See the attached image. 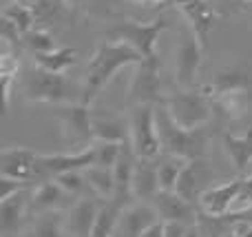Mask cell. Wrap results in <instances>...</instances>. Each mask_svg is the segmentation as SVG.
Returning <instances> with one entry per match:
<instances>
[{
    "label": "cell",
    "mask_w": 252,
    "mask_h": 237,
    "mask_svg": "<svg viewBox=\"0 0 252 237\" xmlns=\"http://www.w3.org/2000/svg\"><path fill=\"white\" fill-rule=\"evenodd\" d=\"M0 200H7L11 198L13 193L18 191H25L29 189V182H22V180H13V177H0Z\"/></svg>",
    "instance_id": "obj_34"
},
{
    "label": "cell",
    "mask_w": 252,
    "mask_h": 237,
    "mask_svg": "<svg viewBox=\"0 0 252 237\" xmlns=\"http://www.w3.org/2000/svg\"><path fill=\"white\" fill-rule=\"evenodd\" d=\"M241 184H244V180H232L217 186H210V189H204V193L197 200L201 211L210 217L226 215L230 208H235V202L241 193Z\"/></svg>",
    "instance_id": "obj_14"
},
{
    "label": "cell",
    "mask_w": 252,
    "mask_h": 237,
    "mask_svg": "<svg viewBox=\"0 0 252 237\" xmlns=\"http://www.w3.org/2000/svg\"><path fill=\"white\" fill-rule=\"evenodd\" d=\"M33 62L40 69L53 71V73H66L71 67L78 62V51L71 47H62V49H53L47 53H33Z\"/></svg>",
    "instance_id": "obj_24"
},
{
    "label": "cell",
    "mask_w": 252,
    "mask_h": 237,
    "mask_svg": "<svg viewBox=\"0 0 252 237\" xmlns=\"http://www.w3.org/2000/svg\"><path fill=\"white\" fill-rule=\"evenodd\" d=\"M186 162L188 160L175 158V155H166L161 162H157V175H159V189L161 191H175L177 189L179 175H182Z\"/></svg>",
    "instance_id": "obj_28"
},
{
    "label": "cell",
    "mask_w": 252,
    "mask_h": 237,
    "mask_svg": "<svg viewBox=\"0 0 252 237\" xmlns=\"http://www.w3.org/2000/svg\"><path fill=\"white\" fill-rule=\"evenodd\" d=\"M18 69H20L18 58H13L11 53H9V47H4L2 56H0V80H2L4 106H9V100H11V82L18 80Z\"/></svg>",
    "instance_id": "obj_30"
},
{
    "label": "cell",
    "mask_w": 252,
    "mask_h": 237,
    "mask_svg": "<svg viewBox=\"0 0 252 237\" xmlns=\"http://www.w3.org/2000/svg\"><path fill=\"white\" fill-rule=\"evenodd\" d=\"M100 204L91 198H78V202L69 208L64 217V229L69 237H91L95 229L97 215H100Z\"/></svg>",
    "instance_id": "obj_16"
},
{
    "label": "cell",
    "mask_w": 252,
    "mask_h": 237,
    "mask_svg": "<svg viewBox=\"0 0 252 237\" xmlns=\"http://www.w3.org/2000/svg\"><path fill=\"white\" fill-rule=\"evenodd\" d=\"M53 2H56V4H64L66 0H53Z\"/></svg>",
    "instance_id": "obj_42"
},
{
    "label": "cell",
    "mask_w": 252,
    "mask_h": 237,
    "mask_svg": "<svg viewBox=\"0 0 252 237\" xmlns=\"http://www.w3.org/2000/svg\"><path fill=\"white\" fill-rule=\"evenodd\" d=\"M38 20L35 11L31 7L13 0L2 11V40L4 44L18 40V35H25L27 31L33 29V22Z\"/></svg>",
    "instance_id": "obj_18"
},
{
    "label": "cell",
    "mask_w": 252,
    "mask_h": 237,
    "mask_svg": "<svg viewBox=\"0 0 252 237\" xmlns=\"http://www.w3.org/2000/svg\"><path fill=\"white\" fill-rule=\"evenodd\" d=\"M244 2H252V0H244Z\"/></svg>",
    "instance_id": "obj_43"
},
{
    "label": "cell",
    "mask_w": 252,
    "mask_h": 237,
    "mask_svg": "<svg viewBox=\"0 0 252 237\" xmlns=\"http://www.w3.org/2000/svg\"><path fill=\"white\" fill-rule=\"evenodd\" d=\"M235 208H239V211L252 208V177H246L244 180V184H241V193L235 202Z\"/></svg>",
    "instance_id": "obj_35"
},
{
    "label": "cell",
    "mask_w": 252,
    "mask_h": 237,
    "mask_svg": "<svg viewBox=\"0 0 252 237\" xmlns=\"http://www.w3.org/2000/svg\"><path fill=\"white\" fill-rule=\"evenodd\" d=\"M95 146V164L97 167H111L115 169L120 155H122V146L120 142H97Z\"/></svg>",
    "instance_id": "obj_33"
},
{
    "label": "cell",
    "mask_w": 252,
    "mask_h": 237,
    "mask_svg": "<svg viewBox=\"0 0 252 237\" xmlns=\"http://www.w3.org/2000/svg\"><path fill=\"white\" fill-rule=\"evenodd\" d=\"M168 27L166 18H155L153 22H137V20H126L109 29V40H118L126 42L142 53V58L157 56V42H159L161 31Z\"/></svg>",
    "instance_id": "obj_7"
},
{
    "label": "cell",
    "mask_w": 252,
    "mask_h": 237,
    "mask_svg": "<svg viewBox=\"0 0 252 237\" xmlns=\"http://www.w3.org/2000/svg\"><path fill=\"white\" fill-rule=\"evenodd\" d=\"M122 211L124 208L120 206L118 202L106 200V202L102 204V208H100V215H97L95 229H93L91 237H113V233L118 231V222H120Z\"/></svg>",
    "instance_id": "obj_27"
},
{
    "label": "cell",
    "mask_w": 252,
    "mask_h": 237,
    "mask_svg": "<svg viewBox=\"0 0 252 237\" xmlns=\"http://www.w3.org/2000/svg\"><path fill=\"white\" fill-rule=\"evenodd\" d=\"M53 180H56L66 193L73 195V198H84V191H87V186H89L87 177H84V171L60 173V175H56Z\"/></svg>",
    "instance_id": "obj_32"
},
{
    "label": "cell",
    "mask_w": 252,
    "mask_h": 237,
    "mask_svg": "<svg viewBox=\"0 0 252 237\" xmlns=\"http://www.w3.org/2000/svg\"><path fill=\"white\" fill-rule=\"evenodd\" d=\"M157 120V133H159V144L166 155H175L182 160H201L206 153V142H208V131L201 129H186L177 124L170 118L168 109L159 102L155 109Z\"/></svg>",
    "instance_id": "obj_2"
},
{
    "label": "cell",
    "mask_w": 252,
    "mask_h": 237,
    "mask_svg": "<svg viewBox=\"0 0 252 237\" xmlns=\"http://www.w3.org/2000/svg\"><path fill=\"white\" fill-rule=\"evenodd\" d=\"M130 2H135V4H148V7H153V4H164V2H168V0H130Z\"/></svg>",
    "instance_id": "obj_39"
},
{
    "label": "cell",
    "mask_w": 252,
    "mask_h": 237,
    "mask_svg": "<svg viewBox=\"0 0 252 237\" xmlns=\"http://www.w3.org/2000/svg\"><path fill=\"white\" fill-rule=\"evenodd\" d=\"M153 206L157 208L164 222H182V224H195L197 211L192 202L177 193V191H159L153 200Z\"/></svg>",
    "instance_id": "obj_17"
},
{
    "label": "cell",
    "mask_w": 252,
    "mask_h": 237,
    "mask_svg": "<svg viewBox=\"0 0 252 237\" xmlns=\"http://www.w3.org/2000/svg\"><path fill=\"white\" fill-rule=\"evenodd\" d=\"M223 146L237 171H246L252 164V131L246 135H223Z\"/></svg>",
    "instance_id": "obj_26"
},
{
    "label": "cell",
    "mask_w": 252,
    "mask_h": 237,
    "mask_svg": "<svg viewBox=\"0 0 252 237\" xmlns=\"http://www.w3.org/2000/svg\"><path fill=\"white\" fill-rule=\"evenodd\" d=\"M84 177L89 182V189L97 195L100 200H113L115 195V169L111 167H93L84 169Z\"/></svg>",
    "instance_id": "obj_25"
},
{
    "label": "cell",
    "mask_w": 252,
    "mask_h": 237,
    "mask_svg": "<svg viewBox=\"0 0 252 237\" xmlns=\"http://www.w3.org/2000/svg\"><path fill=\"white\" fill-rule=\"evenodd\" d=\"M164 229H166V222L164 220H157L153 226H148L146 231L142 233V237H164Z\"/></svg>",
    "instance_id": "obj_37"
},
{
    "label": "cell",
    "mask_w": 252,
    "mask_h": 237,
    "mask_svg": "<svg viewBox=\"0 0 252 237\" xmlns=\"http://www.w3.org/2000/svg\"><path fill=\"white\" fill-rule=\"evenodd\" d=\"M78 198L66 193L56 180H44L38 184V189L31 193V211L33 213H51V211H69Z\"/></svg>",
    "instance_id": "obj_15"
},
{
    "label": "cell",
    "mask_w": 252,
    "mask_h": 237,
    "mask_svg": "<svg viewBox=\"0 0 252 237\" xmlns=\"http://www.w3.org/2000/svg\"><path fill=\"white\" fill-rule=\"evenodd\" d=\"M217 2H230V4H244V0H217Z\"/></svg>",
    "instance_id": "obj_41"
},
{
    "label": "cell",
    "mask_w": 252,
    "mask_h": 237,
    "mask_svg": "<svg viewBox=\"0 0 252 237\" xmlns=\"http://www.w3.org/2000/svg\"><path fill=\"white\" fill-rule=\"evenodd\" d=\"M161 104L168 109L170 118L177 124L186 129H201L208 124L210 115H213V102L204 91H195V89H179V91L170 93L168 98L161 100Z\"/></svg>",
    "instance_id": "obj_5"
},
{
    "label": "cell",
    "mask_w": 252,
    "mask_h": 237,
    "mask_svg": "<svg viewBox=\"0 0 252 237\" xmlns=\"http://www.w3.org/2000/svg\"><path fill=\"white\" fill-rule=\"evenodd\" d=\"M29 237H69V235H66L64 229V220L58 215V211H51V213H40Z\"/></svg>",
    "instance_id": "obj_29"
},
{
    "label": "cell",
    "mask_w": 252,
    "mask_h": 237,
    "mask_svg": "<svg viewBox=\"0 0 252 237\" xmlns=\"http://www.w3.org/2000/svg\"><path fill=\"white\" fill-rule=\"evenodd\" d=\"M93 137L97 142H130V127L113 111H93Z\"/></svg>",
    "instance_id": "obj_19"
},
{
    "label": "cell",
    "mask_w": 252,
    "mask_h": 237,
    "mask_svg": "<svg viewBox=\"0 0 252 237\" xmlns=\"http://www.w3.org/2000/svg\"><path fill=\"white\" fill-rule=\"evenodd\" d=\"M27 200H31L27 195V189L18 191L7 200H0V233L2 237H11L13 233H18L27 213Z\"/></svg>",
    "instance_id": "obj_22"
},
{
    "label": "cell",
    "mask_w": 252,
    "mask_h": 237,
    "mask_svg": "<svg viewBox=\"0 0 252 237\" xmlns=\"http://www.w3.org/2000/svg\"><path fill=\"white\" fill-rule=\"evenodd\" d=\"M53 115L62 127V137L66 144L89 149L93 137V111L84 102L71 104H53Z\"/></svg>",
    "instance_id": "obj_6"
},
{
    "label": "cell",
    "mask_w": 252,
    "mask_h": 237,
    "mask_svg": "<svg viewBox=\"0 0 252 237\" xmlns=\"http://www.w3.org/2000/svg\"><path fill=\"white\" fill-rule=\"evenodd\" d=\"M186 229L182 222H166L164 229V237H186Z\"/></svg>",
    "instance_id": "obj_36"
},
{
    "label": "cell",
    "mask_w": 252,
    "mask_h": 237,
    "mask_svg": "<svg viewBox=\"0 0 252 237\" xmlns=\"http://www.w3.org/2000/svg\"><path fill=\"white\" fill-rule=\"evenodd\" d=\"M173 2L184 13V18L188 20V27L195 31L201 47L206 49L210 34H213L215 25L219 20V11L215 9V4H210V0H173Z\"/></svg>",
    "instance_id": "obj_12"
},
{
    "label": "cell",
    "mask_w": 252,
    "mask_h": 237,
    "mask_svg": "<svg viewBox=\"0 0 252 237\" xmlns=\"http://www.w3.org/2000/svg\"><path fill=\"white\" fill-rule=\"evenodd\" d=\"M95 164V146L75 151V153H53V155H38V182L51 180L60 173L69 171H84Z\"/></svg>",
    "instance_id": "obj_10"
},
{
    "label": "cell",
    "mask_w": 252,
    "mask_h": 237,
    "mask_svg": "<svg viewBox=\"0 0 252 237\" xmlns=\"http://www.w3.org/2000/svg\"><path fill=\"white\" fill-rule=\"evenodd\" d=\"M201 91L210 98L213 106H217L223 115L237 118V115L244 113L246 104L252 98V73L246 69L221 71Z\"/></svg>",
    "instance_id": "obj_3"
},
{
    "label": "cell",
    "mask_w": 252,
    "mask_h": 237,
    "mask_svg": "<svg viewBox=\"0 0 252 237\" xmlns=\"http://www.w3.org/2000/svg\"><path fill=\"white\" fill-rule=\"evenodd\" d=\"M142 60V53L135 51L130 44L109 40L102 42L91 56L87 69H84V82H82V102L91 106V102L102 93V89L111 82L115 73L124 67H135Z\"/></svg>",
    "instance_id": "obj_1"
},
{
    "label": "cell",
    "mask_w": 252,
    "mask_h": 237,
    "mask_svg": "<svg viewBox=\"0 0 252 237\" xmlns=\"http://www.w3.org/2000/svg\"><path fill=\"white\" fill-rule=\"evenodd\" d=\"M22 42L31 53H47L56 49V38L47 29H31L22 35Z\"/></svg>",
    "instance_id": "obj_31"
},
{
    "label": "cell",
    "mask_w": 252,
    "mask_h": 237,
    "mask_svg": "<svg viewBox=\"0 0 252 237\" xmlns=\"http://www.w3.org/2000/svg\"><path fill=\"white\" fill-rule=\"evenodd\" d=\"M159 217L155 206H148V204H130L128 208H124L122 215H120L118 229H122L124 237H142V233L153 226Z\"/></svg>",
    "instance_id": "obj_21"
},
{
    "label": "cell",
    "mask_w": 252,
    "mask_h": 237,
    "mask_svg": "<svg viewBox=\"0 0 252 237\" xmlns=\"http://www.w3.org/2000/svg\"><path fill=\"white\" fill-rule=\"evenodd\" d=\"M22 91L29 102H47V104L82 102V84L71 82L64 73H53L40 67L27 71L22 80Z\"/></svg>",
    "instance_id": "obj_4"
},
{
    "label": "cell",
    "mask_w": 252,
    "mask_h": 237,
    "mask_svg": "<svg viewBox=\"0 0 252 237\" xmlns=\"http://www.w3.org/2000/svg\"><path fill=\"white\" fill-rule=\"evenodd\" d=\"M186 237H201V226L190 224V226L186 229Z\"/></svg>",
    "instance_id": "obj_38"
},
{
    "label": "cell",
    "mask_w": 252,
    "mask_h": 237,
    "mask_svg": "<svg viewBox=\"0 0 252 237\" xmlns=\"http://www.w3.org/2000/svg\"><path fill=\"white\" fill-rule=\"evenodd\" d=\"M201 53H204V47H201L199 38L195 35L192 29H184L182 38H179V47H177V62H175V80H177L179 87L188 89L195 84V75L201 67Z\"/></svg>",
    "instance_id": "obj_11"
},
{
    "label": "cell",
    "mask_w": 252,
    "mask_h": 237,
    "mask_svg": "<svg viewBox=\"0 0 252 237\" xmlns=\"http://www.w3.org/2000/svg\"><path fill=\"white\" fill-rule=\"evenodd\" d=\"M221 237H228V235H221Z\"/></svg>",
    "instance_id": "obj_44"
},
{
    "label": "cell",
    "mask_w": 252,
    "mask_h": 237,
    "mask_svg": "<svg viewBox=\"0 0 252 237\" xmlns=\"http://www.w3.org/2000/svg\"><path fill=\"white\" fill-rule=\"evenodd\" d=\"M159 175H157V162L146 158H137L133 171V195L142 202H153L159 193Z\"/></svg>",
    "instance_id": "obj_20"
},
{
    "label": "cell",
    "mask_w": 252,
    "mask_h": 237,
    "mask_svg": "<svg viewBox=\"0 0 252 237\" xmlns=\"http://www.w3.org/2000/svg\"><path fill=\"white\" fill-rule=\"evenodd\" d=\"M159 58H142L135 65L133 78H130L128 96L137 104H153L159 98Z\"/></svg>",
    "instance_id": "obj_9"
},
{
    "label": "cell",
    "mask_w": 252,
    "mask_h": 237,
    "mask_svg": "<svg viewBox=\"0 0 252 237\" xmlns=\"http://www.w3.org/2000/svg\"><path fill=\"white\" fill-rule=\"evenodd\" d=\"M130 127V146L137 158L155 160L161 151L159 133H157L155 106L153 104H137L128 120Z\"/></svg>",
    "instance_id": "obj_8"
},
{
    "label": "cell",
    "mask_w": 252,
    "mask_h": 237,
    "mask_svg": "<svg viewBox=\"0 0 252 237\" xmlns=\"http://www.w3.org/2000/svg\"><path fill=\"white\" fill-rule=\"evenodd\" d=\"M38 155L31 149H2L0 153V175L13 177V180L22 182H35L38 180Z\"/></svg>",
    "instance_id": "obj_13"
},
{
    "label": "cell",
    "mask_w": 252,
    "mask_h": 237,
    "mask_svg": "<svg viewBox=\"0 0 252 237\" xmlns=\"http://www.w3.org/2000/svg\"><path fill=\"white\" fill-rule=\"evenodd\" d=\"M66 2H71L73 7H89V4H93L95 0H66Z\"/></svg>",
    "instance_id": "obj_40"
},
{
    "label": "cell",
    "mask_w": 252,
    "mask_h": 237,
    "mask_svg": "<svg viewBox=\"0 0 252 237\" xmlns=\"http://www.w3.org/2000/svg\"><path fill=\"white\" fill-rule=\"evenodd\" d=\"M206 177H208L206 164L201 162V160H190V162H186V167H184L175 191H177L182 198H186L188 202L195 204V200H199V195L204 193V191H201V182H204Z\"/></svg>",
    "instance_id": "obj_23"
}]
</instances>
